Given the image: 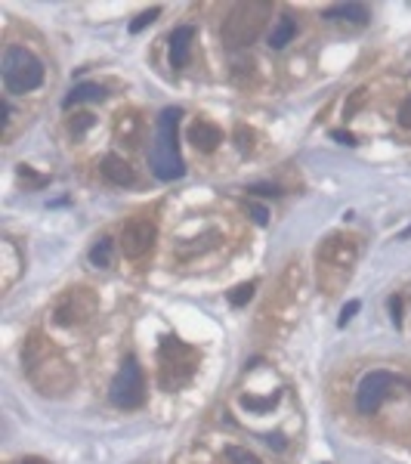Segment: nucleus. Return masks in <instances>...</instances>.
Returning <instances> with one entry per match:
<instances>
[{
	"instance_id": "13",
	"label": "nucleus",
	"mask_w": 411,
	"mask_h": 464,
	"mask_svg": "<svg viewBox=\"0 0 411 464\" xmlns=\"http://www.w3.org/2000/svg\"><path fill=\"white\" fill-rule=\"evenodd\" d=\"M102 176H106L108 183H115V186H133L136 183L133 167L127 164L121 155H106L102 158Z\"/></svg>"
},
{
	"instance_id": "4",
	"label": "nucleus",
	"mask_w": 411,
	"mask_h": 464,
	"mask_svg": "<svg viewBox=\"0 0 411 464\" xmlns=\"http://www.w3.org/2000/svg\"><path fill=\"white\" fill-rule=\"evenodd\" d=\"M0 74H4V84L10 93H28V90L40 87V81H44V65H40V59L34 56L31 50L6 47Z\"/></svg>"
},
{
	"instance_id": "17",
	"label": "nucleus",
	"mask_w": 411,
	"mask_h": 464,
	"mask_svg": "<svg viewBox=\"0 0 411 464\" xmlns=\"http://www.w3.org/2000/svg\"><path fill=\"white\" fill-rule=\"evenodd\" d=\"M90 264L99 266V269L111 266V239H99L96 244H93L90 248Z\"/></svg>"
},
{
	"instance_id": "6",
	"label": "nucleus",
	"mask_w": 411,
	"mask_h": 464,
	"mask_svg": "<svg viewBox=\"0 0 411 464\" xmlns=\"http://www.w3.org/2000/svg\"><path fill=\"white\" fill-rule=\"evenodd\" d=\"M108 400L115 402L118 409H140L145 402V378H142L140 362L133 356H127L124 366L118 368V375L111 378Z\"/></svg>"
},
{
	"instance_id": "24",
	"label": "nucleus",
	"mask_w": 411,
	"mask_h": 464,
	"mask_svg": "<svg viewBox=\"0 0 411 464\" xmlns=\"http://www.w3.org/2000/svg\"><path fill=\"white\" fill-rule=\"evenodd\" d=\"M365 93H368L365 87H359V90L353 93V99H349V103L344 106V118H353V115L359 112V106H362V103H365Z\"/></svg>"
},
{
	"instance_id": "8",
	"label": "nucleus",
	"mask_w": 411,
	"mask_h": 464,
	"mask_svg": "<svg viewBox=\"0 0 411 464\" xmlns=\"http://www.w3.org/2000/svg\"><path fill=\"white\" fill-rule=\"evenodd\" d=\"M93 310H96V298L90 294V288H72L59 300L56 322L59 325H81L93 316Z\"/></svg>"
},
{
	"instance_id": "26",
	"label": "nucleus",
	"mask_w": 411,
	"mask_h": 464,
	"mask_svg": "<svg viewBox=\"0 0 411 464\" xmlns=\"http://www.w3.org/2000/svg\"><path fill=\"white\" fill-rule=\"evenodd\" d=\"M247 192H254V196H266V198H278L281 196L278 186H251Z\"/></svg>"
},
{
	"instance_id": "14",
	"label": "nucleus",
	"mask_w": 411,
	"mask_h": 464,
	"mask_svg": "<svg viewBox=\"0 0 411 464\" xmlns=\"http://www.w3.org/2000/svg\"><path fill=\"white\" fill-rule=\"evenodd\" d=\"M106 99V87H99V84H78V87H72V93L62 99L65 108L78 106V103H102Z\"/></svg>"
},
{
	"instance_id": "20",
	"label": "nucleus",
	"mask_w": 411,
	"mask_h": 464,
	"mask_svg": "<svg viewBox=\"0 0 411 464\" xmlns=\"http://www.w3.org/2000/svg\"><path fill=\"white\" fill-rule=\"evenodd\" d=\"M251 298H254V282H244V285H235V288H232L229 303H232V307H244Z\"/></svg>"
},
{
	"instance_id": "2",
	"label": "nucleus",
	"mask_w": 411,
	"mask_h": 464,
	"mask_svg": "<svg viewBox=\"0 0 411 464\" xmlns=\"http://www.w3.org/2000/svg\"><path fill=\"white\" fill-rule=\"evenodd\" d=\"M183 112L179 108H164L158 118V128H155V140H152L149 149V167L158 180H179L186 174L183 155H179V142H176V124Z\"/></svg>"
},
{
	"instance_id": "27",
	"label": "nucleus",
	"mask_w": 411,
	"mask_h": 464,
	"mask_svg": "<svg viewBox=\"0 0 411 464\" xmlns=\"http://www.w3.org/2000/svg\"><path fill=\"white\" fill-rule=\"evenodd\" d=\"M399 124L411 130V96H408L405 103H402V108H399Z\"/></svg>"
},
{
	"instance_id": "34",
	"label": "nucleus",
	"mask_w": 411,
	"mask_h": 464,
	"mask_svg": "<svg viewBox=\"0 0 411 464\" xmlns=\"http://www.w3.org/2000/svg\"><path fill=\"white\" fill-rule=\"evenodd\" d=\"M266 443H269V446H276V449H285V436H281V434H269V436H266Z\"/></svg>"
},
{
	"instance_id": "18",
	"label": "nucleus",
	"mask_w": 411,
	"mask_h": 464,
	"mask_svg": "<svg viewBox=\"0 0 411 464\" xmlns=\"http://www.w3.org/2000/svg\"><path fill=\"white\" fill-rule=\"evenodd\" d=\"M136 128H140V118H133V115H121V118H118V124H115L118 140L133 142V137H136Z\"/></svg>"
},
{
	"instance_id": "12",
	"label": "nucleus",
	"mask_w": 411,
	"mask_h": 464,
	"mask_svg": "<svg viewBox=\"0 0 411 464\" xmlns=\"http://www.w3.org/2000/svg\"><path fill=\"white\" fill-rule=\"evenodd\" d=\"M189 142L198 152H213L223 142V133L217 124H210V121H195L189 128Z\"/></svg>"
},
{
	"instance_id": "10",
	"label": "nucleus",
	"mask_w": 411,
	"mask_h": 464,
	"mask_svg": "<svg viewBox=\"0 0 411 464\" xmlns=\"http://www.w3.org/2000/svg\"><path fill=\"white\" fill-rule=\"evenodd\" d=\"M319 260L328 266H340V269H349V264L356 260V244L353 239H328L319 248Z\"/></svg>"
},
{
	"instance_id": "31",
	"label": "nucleus",
	"mask_w": 411,
	"mask_h": 464,
	"mask_svg": "<svg viewBox=\"0 0 411 464\" xmlns=\"http://www.w3.org/2000/svg\"><path fill=\"white\" fill-rule=\"evenodd\" d=\"M331 137L337 142H344V146H356V137L349 130H331Z\"/></svg>"
},
{
	"instance_id": "22",
	"label": "nucleus",
	"mask_w": 411,
	"mask_h": 464,
	"mask_svg": "<svg viewBox=\"0 0 411 464\" xmlns=\"http://www.w3.org/2000/svg\"><path fill=\"white\" fill-rule=\"evenodd\" d=\"M158 16H161V10H158V6H152V10L140 13V16H136V19L130 22V31H133V35H140V31L145 28V25H152V22L158 19Z\"/></svg>"
},
{
	"instance_id": "16",
	"label": "nucleus",
	"mask_w": 411,
	"mask_h": 464,
	"mask_svg": "<svg viewBox=\"0 0 411 464\" xmlns=\"http://www.w3.org/2000/svg\"><path fill=\"white\" fill-rule=\"evenodd\" d=\"M294 35H297V22L291 19V16H281V19L272 25V31H269V47L272 50L288 47L291 40H294Z\"/></svg>"
},
{
	"instance_id": "25",
	"label": "nucleus",
	"mask_w": 411,
	"mask_h": 464,
	"mask_svg": "<svg viewBox=\"0 0 411 464\" xmlns=\"http://www.w3.org/2000/svg\"><path fill=\"white\" fill-rule=\"evenodd\" d=\"M235 146L242 149V152H251L254 149V130H247V128H235Z\"/></svg>"
},
{
	"instance_id": "23",
	"label": "nucleus",
	"mask_w": 411,
	"mask_h": 464,
	"mask_svg": "<svg viewBox=\"0 0 411 464\" xmlns=\"http://www.w3.org/2000/svg\"><path fill=\"white\" fill-rule=\"evenodd\" d=\"M68 128H72V133H74V137H81V133L87 130V128H93V115H87V112H84V115H74Z\"/></svg>"
},
{
	"instance_id": "35",
	"label": "nucleus",
	"mask_w": 411,
	"mask_h": 464,
	"mask_svg": "<svg viewBox=\"0 0 411 464\" xmlns=\"http://www.w3.org/2000/svg\"><path fill=\"white\" fill-rule=\"evenodd\" d=\"M405 235H411V226H408V230H405Z\"/></svg>"
},
{
	"instance_id": "30",
	"label": "nucleus",
	"mask_w": 411,
	"mask_h": 464,
	"mask_svg": "<svg viewBox=\"0 0 411 464\" xmlns=\"http://www.w3.org/2000/svg\"><path fill=\"white\" fill-rule=\"evenodd\" d=\"M390 313H393V322L399 328L402 325V300L399 298H390Z\"/></svg>"
},
{
	"instance_id": "1",
	"label": "nucleus",
	"mask_w": 411,
	"mask_h": 464,
	"mask_svg": "<svg viewBox=\"0 0 411 464\" xmlns=\"http://www.w3.org/2000/svg\"><path fill=\"white\" fill-rule=\"evenodd\" d=\"M22 366H25V375L31 378V384L47 396H59L72 387V368L65 366V359L40 334H31L25 341Z\"/></svg>"
},
{
	"instance_id": "5",
	"label": "nucleus",
	"mask_w": 411,
	"mask_h": 464,
	"mask_svg": "<svg viewBox=\"0 0 411 464\" xmlns=\"http://www.w3.org/2000/svg\"><path fill=\"white\" fill-rule=\"evenodd\" d=\"M195 366H198V353L189 344L176 341V337H164L161 341V387L164 390H176L192 378Z\"/></svg>"
},
{
	"instance_id": "15",
	"label": "nucleus",
	"mask_w": 411,
	"mask_h": 464,
	"mask_svg": "<svg viewBox=\"0 0 411 464\" xmlns=\"http://www.w3.org/2000/svg\"><path fill=\"white\" fill-rule=\"evenodd\" d=\"M325 19H349V22H368V6L365 4H334L322 13Z\"/></svg>"
},
{
	"instance_id": "33",
	"label": "nucleus",
	"mask_w": 411,
	"mask_h": 464,
	"mask_svg": "<svg viewBox=\"0 0 411 464\" xmlns=\"http://www.w3.org/2000/svg\"><path fill=\"white\" fill-rule=\"evenodd\" d=\"M0 130H10V103H0Z\"/></svg>"
},
{
	"instance_id": "21",
	"label": "nucleus",
	"mask_w": 411,
	"mask_h": 464,
	"mask_svg": "<svg viewBox=\"0 0 411 464\" xmlns=\"http://www.w3.org/2000/svg\"><path fill=\"white\" fill-rule=\"evenodd\" d=\"M226 458L232 461V464H260V458H257L254 452L238 449V446H229V449H226Z\"/></svg>"
},
{
	"instance_id": "19",
	"label": "nucleus",
	"mask_w": 411,
	"mask_h": 464,
	"mask_svg": "<svg viewBox=\"0 0 411 464\" xmlns=\"http://www.w3.org/2000/svg\"><path fill=\"white\" fill-rule=\"evenodd\" d=\"M278 402V393H272V396H266V400H260V396H242V406L247 409V412H269L272 406Z\"/></svg>"
},
{
	"instance_id": "29",
	"label": "nucleus",
	"mask_w": 411,
	"mask_h": 464,
	"mask_svg": "<svg viewBox=\"0 0 411 464\" xmlns=\"http://www.w3.org/2000/svg\"><path fill=\"white\" fill-rule=\"evenodd\" d=\"M247 210H251V217H254L257 223H260V226H266V220H269L266 208H260V205H251V208H247Z\"/></svg>"
},
{
	"instance_id": "9",
	"label": "nucleus",
	"mask_w": 411,
	"mask_h": 464,
	"mask_svg": "<svg viewBox=\"0 0 411 464\" xmlns=\"http://www.w3.org/2000/svg\"><path fill=\"white\" fill-rule=\"evenodd\" d=\"M155 239H158L155 223H149V220L127 223L124 232H121V251H124V257H130V260L145 257L152 248H155Z\"/></svg>"
},
{
	"instance_id": "28",
	"label": "nucleus",
	"mask_w": 411,
	"mask_h": 464,
	"mask_svg": "<svg viewBox=\"0 0 411 464\" xmlns=\"http://www.w3.org/2000/svg\"><path fill=\"white\" fill-rule=\"evenodd\" d=\"M356 313H359V300H349L347 307H344V313H340V325H347V322H349V319H353Z\"/></svg>"
},
{
	"instance_id": "7",
	"label": "nucleus",
	"mask_w": 411,
	"mask_h": 464,
	"mask_svg": "<svg viewBox=\"0 0 411 464\" xmlns=\"http://www.w3.org/2000/svg\"><path fill=\"white\" fill-rule=\"evenodd\" d=\"M399 384H408V381L399 375H393V371H368L362 381H359L356 409L362 412V415H374V412L383 406V400L390 396V390Z\"/></svg>"
},
{
	"instance_id": "11",
	"label": "nucleus",
	"mask_w": 411,
	"mask_h": 464,
	"mask_svg": "<svg viewBox=\"0 0 411 464\" xmlns=\"http://www.w3.org/2000/svg\"><path fill=\"white\" fill-rule=\"evenodd\" d=\"M192 40H195L192 25H179V28L170 31V65H174V69H183V65L189 62Z\"/></svg>"
},
{
	"instance_id": "32",
	"label": "nucleus",
	"mask_w": 411,
	"mask_h": 464,
	"mask_svg": "<svg viewBox=\"0 0 411 464\" xmlns=\"http://www.w3.org/2000/svg\"><path fill=\"white\" fill-rule=\"evenodd\" d=\"M19 180H31L34 186H44V183H47V176H34V174L28 171V167L22 164V167H19Z\"/></svg>"
},
{
	"instance_id": "3",
	"label": "nucleus",
	"mask_w": 411,
	"mask_h": 464,
	"mask_svg": "<svg viewBox=\"0 0 411 464\" xmlns=\"http://www.w3.org/2000/svg\"><path fill=\"white\" fill-rule=\"evenodd\" d=\"M272 6L269 4H235L223 19V44L229 47H247L260 38V31L266 28Z\"/></svg>"
}]
</instances>
